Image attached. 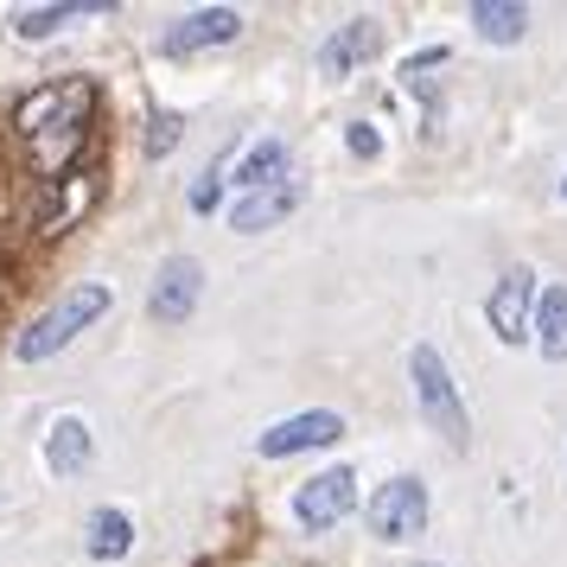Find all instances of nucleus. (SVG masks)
<instances>
[{
    "mask_svg": "<svg viewBox=\"0 0 567 567\" xmlns=\"http://www.w3.org/2000/svg\"><path fill=\"white\" fill-rule=\"evenodd\" d=\"M13 134H20L32 179L45 185V192H52V185H71L83 147H90V134H96V83L64 78V83H45V90L20 96Z\"/></svg>",
    "mask_w": 567,
    "mask_h": 567,
    "instance_id": "1",
    "label": "nucleus"
},
{
    "mask_svg": "<svg viewBox=\"0 0 567 567\" xmlns=\"http://www.w3.org/2000/svg\"><path fill=\"white\" fill-rule=\"evenodd\" d=\"M109 312V287L103 281H83V287H71L58 307H45L39 319H32L27 332L13 338V358L20 363H39V358H52V351H64L71 338L83 332V326H96Z\"/></svg>",
    "mask_w": 567,
    "mask_h": 567,
    "instance_id": "2",
    "label": "nucleus"
},
{
    "mask_svg": "<svg viewBox=\"0 0 567 567\" xmlns=\"http://www.w3.org/2000/svg\"><path fill=\"white\" fill-rule=\"evenodd\" d=\"M409 377H414V402H421V414H427V427H434L446 446H465L472 427H465V402H460V389H453L446 358H440L434 344H414Z\"/></svg>",
    "mask_w": 567,
    "mask_h": 567,
    "instance_id": "3",
    "label": "nucleus"
},
{
    "mask_svg": "<svg viewBox=\"0 0 567 567\" xmlns=\"http://www.w3.org/2000/svg\"><path fill=\"white\" fill-rule=\"evenodd\" d=\"M363 523H370V536H383V542H414L427 529V485L421 478H389L363 504Z\"/></svg>",
    "mask_w": 567,
    "mask_h": 567,
    "instance_id": "4",
    "label": "nucleus"
},
{
    "mask_svg": "<svg viewBox=\"0 0 567 567\" xmlns=\"http://www.w3.org/2000/svg\"><path fill=\"white\" fill-rule=\"evenodd\" d=\"M351 504H358V472L351 465H332V472H319V478H307L293 491L300 529H332L338 516H351Z\"/></svg>",
    "mask_w": 567,
    "mask_h": 567,
    "instance_id": "5",
    "label": "nucleus"
},
{
    "mask_svg": "<svg viewBox=\"0 0 567 567\" xmlns=\"http://www.w3.org/2000/svg\"><path fill=\"white\" fill-rule=\"evenodd\" d=\"M491 332L504 338V344H523V338L536 332V275L529 268H511L504 281L491 287Z\"/></svg>",
    "mask_w": 567,
    "mask_h": 567,
    "instance_id": "6",
    "label": "nucleus"
},
{
    "mask_svg": "<svg viewBox=\"0 0 567 567\" xmlns=\"http://www.w3.org/2000/svg\"><path fill=\"white\" fill-rule=\"evenodd\" d=\"M332 440H344V414L332 409H307V414H287L281 427H268V434L256 440L261 460H287V453H307V446H332Z\"/></svg>",
    "mask_w": 567,
    "mask_h": 567,
    "instance_id": "7",
    "label": "nucleus"
},
{
    "mask_svg": "<svg viewBox=\"0 0 567 567\" xmlns=\"http://www.w3.org/2000/svg\"><path fill=\"white\" fill-rule=\"evenodd\" d=\"M236 32H243V13H236V7H198V13H185L179 27H166L159 52L192 58V52H205V45H230Z\"/></svg>",
    "mask_w": 567,
    "mask_h": 567,
    "instance_id": "8",
    "label": "nucleus"
},
{
    "mask_svg": "<svg viewBox=\"0 0 567 567\" xmlns=\"http://www.w3.org/2000/svg\"><path fill=\"white\" fill-rule=\"evenodd\" d=\"M198 293H205V268L192 256H173L166 268H159V281H154V319L159 326H185L192 319V307H198Z\"/></svg>",
    "mask_w": 567,
    "mask_h": 567,
    "instance_id": "9",
    "label": "nucleus"
},
{
    "mask_svg": "<svg viewBox=\"0 0 567 567\" xmlns=\"http://www.w3.org/2000/svg\"><path fill=\"white\" fill-rule=\"evenodd\" d=\"M377 45H383V27L363 13V20H344V27L319 45V78H351L358 64H370L377 58Z\"/></svg>",
    "mask_w": 567,
    "mask_h": 567,
    "instance_id": "10",
    "label": "nucleus"
},
{
    "mask_svg": "<svg viewBox=\"0 0 567 567\" xmlns=\"http://www.w3.org/2000/svg\"><path fill=\"white\" fill-rule=\"evenodd\" d=\"M300 205V179H281V185H268V192H249V198H236L230 210V224L243 236H256V230H275L287 210Z\"/></svg>",
    "mask_w": 567,
    "mask_h": 567,
    "instance_id": "11",
    "label": "nucleus"
},
{
    "mask_svg": "<svg viewBox=\"0 0 567 567\" xmlns=\"http://www.w3.org/2000/svg\"><path fill=\"white\" fill-rule=\"evenodd\" d=\"M293 179L287 173V141H256L249 154H243V166H236V185H243V198L249 192H268V185Z\"/></svg>",
    "mask_w": 567,
    "mask_h": 567,
    "instance_id": "12",
    "label": "nucleus"
},
{
    "mask_svg": "<svg viewBox=\"0 0 567 567\" xmlns=\"http://www.w3.org/2000/svg\"><path fill=\"white\" fill-rule=\"evenodd\" d=\"M536 351L548 363H567V287H548L536 300Z\"/></svg>",
    "mask_w": 567,
    "mask_h": 567,
    "instance_id": "13",
    "label": "nucleus"
},
{
    "mask_svg": "<svg viewBox=\"0 0 567 567\" xmlns=\"http://www.w3.org/2000/svg\"><path fill=\"white\" fill-rule=\"evenodd\" d=\"M83 13H109V0H64V7H27V13H13V32L20 39H52L58 27H71Z\"/></svg>",
    "mask_w": 567,
    "mask_h": 567,
    "instance_id": "14",
    "label": "nucleus"
},
{
    "mask_svg": "<svg viewBox=\"0 0 567 567\" xmlns=\"http://www.w3.org/2000/svg\"><path fill=\"white\" fill-rule=\"evenodd\" d=\"M472 27H478V39H491V45H516L523 27H529V13H523L516 0H472Z\"/></svg>",
    "mask_w": 567,
    "mask_h": 567,
    "instance_id": "15",
    "label": "nucleus"
},
{
    "mask_svg": "<svg viewBox=\"0 0 567 567\" xmlns=\"http://www.w3.org/2000/svg\"><path fill=\"white\" fill-rule=\"evenodd\" d=\"M83 548H90L96 561H122V555L134 548V523L122 511H96L90 529H83Z\"/></svg>",
    "mask_w": 567,
    "mask_h": 567,
    "instance_id": "16",
    "label": "nucleus"
},
{
    "mask_svg": "<svg viewBox=\"0 0 567 567\" xmlns=\"http://www.w3.org/2000/svg\"><path fill=\"white\" fill-rule=\"evenodd\" d=\"M45 460H52V472H83V460H90V427H83L78 414H64V421L52 427Z\"/></svg>",
    "mask_w": 567,
    "mask_h": 567,
    "instance_id": "17",
    "label": "nucleus"
},
{
    "mask_svg": "<svg viewBox=\"0 0 567 567\" xmlns=\"http://www.w3.org/2000/svg\"><path fill=\"white\" fill-rule=\"evenodd\" d=\"M446 64H453V52H446V45H434V52L409 58V64H402V90H409V96H427V103H434V90H440L434 71H446Z\"/></svg>",
    "mask_w": 567,
    "mask_h": 567,
    "instance_id": "18",
    "label": "nucleus"
},
{
    "mask_svg": "<svg viewBox=\"0 0 567 567\" xmlns=\"http://www.w3.org/2000/svg\"><path fill=\"white\" fill-rule=\"evenodd\" d=\"M179 128H185V122H179V115H173V109H159V115H154V122H147V154H173V147H179Z\"/></svg>",
    "mask_w": 567,
    "mask_h": 567,
    "instance_id": "19",
    "label": "nucleus"
},
{
    "mask_svg": "<svg viewBox=\"0 0 567 567\" xmlns=\"http://www.w3.org/2000/svg\"><path fill=\"white\" fill-rule=\"evenodd\" d=\"M344 147H351L358 159H377V154H383V134L370 128V122H351V134H344Z\"/></svg>",
    "mask_w": 567,
    "mask_h": 567,
    "instance_id": "20",
    "label": "nucleus"
},
{
    "mask_svg": "<svg viewBox=\"0 0 567 567\" xmlns=\"http://www.w3.org/2000/svg\"><path fill=\"white\" fill-rule=\"evenodd\" d=\"M217 198H224V173H205V179L192 185V210H198V217L217 210Z\"/></svg>",
    "mask_w": 567,
    "mask_h": 567,
    "instance_id": "21",
    "label": "nucleus"
},
{
    "mask_svg": "<svg viewBox=\"0 0 567 567\" xmlns=\"http://www.w3.org/2000/svg\"><path fill=\"white\" fill-rule=\"evenodd\" d=\"M561 198H567V179H561Z\"/></svg>",
    "mask_w": 567,
    "mask_h": 567,
    "instance_id": "22",
    "label": "nucleus"
}]
</instances>
